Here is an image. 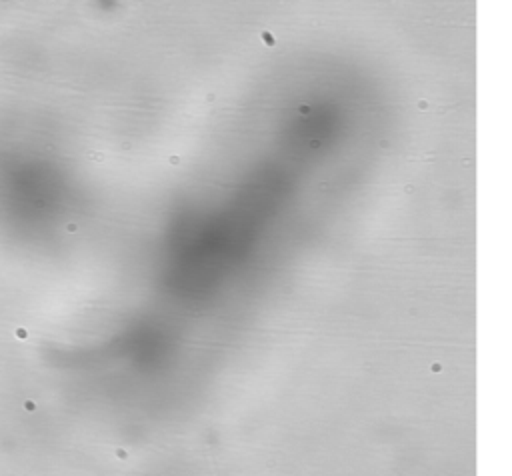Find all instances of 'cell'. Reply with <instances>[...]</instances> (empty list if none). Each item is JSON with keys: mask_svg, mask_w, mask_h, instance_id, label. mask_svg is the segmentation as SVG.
<instances>
[{"mask_svg": "<svg viewBox=\"0 0 512 476\" xmlns=\"http://www.w3.org/2000/svg\"><path fill=\"white\" fill-rule=\"evenodd\" d=\"M264 40H266V42H268V44H274V38H272V36H270V34H264Z\"/></svg>", "mask_w": 512, "mask_h": 476, "instance_id": "1", "label": "cell"}, {"mask_svg": "<svg viewBox=\"0 0 512 476\" xmlns=\"http://www.w3.org/2000/svg\"><path fill=\"white\" fill-rule=\"evenodd\" d=\"M36 406H34V402H26V410H34Z\"/></svg>", "mask_w": 512, "mask_h": 476, "instance_id": "2", "label": "cell"}, {"mask_svg": "<svg viewBox=\"0 0 512 476\" xmlns=\"http://www.w3.org/2000/svg\"><path fill=\"white\" fill-rule=\"evenodd\" d=\"M300 112H302V114H308L310 110H308V106H300Z\"/></svg>", "mask_w": 512, "mask_h": 476, "instance_id": "3", "label": "cell"}]
</instances>
